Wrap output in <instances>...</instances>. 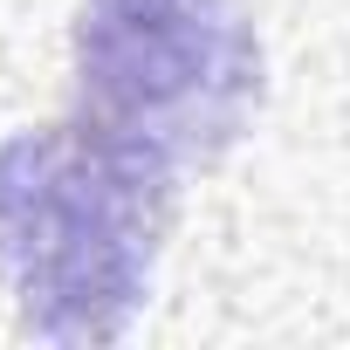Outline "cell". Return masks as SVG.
I'll list each match as a JSON object with an SVG mask.
<instances>
[{"instance_id": "6da1fadb", "label": "cell", "mask_w": 350, "mask_h": 350, "mask_svg": "<svg viewBox=\"0 0 350 350\" xmlns=\"http://www.w3.org/2000/svg\"><path fill=\"white\" fill-rule=\"evenodd\" d=\"M165 172L76 131L0 151V268L28 329L117 336L151 275Z\"/></svg>"}, {"instance_id": "7a4b0ae2", "label": "cell", "mask_w": 350, "mask_h": 350, "mask_svg": "<svg viewBox=\"0 0 350 350\" xmlns=\"http://www.w3.org/2000/svg\"><path fill=\"white\" fill-rule=\"evenodd\" d=\"M83 90L103 144L172 172L213 158L254 96V35L234 0H90Z\"/></svg>"}]
</instances>
